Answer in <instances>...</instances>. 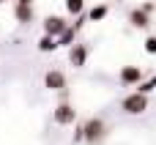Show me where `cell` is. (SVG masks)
Listing matches in <instances>:
<instances>
[{
  "label": "cell",
  "mask_w": 156,
  "mask_h": 145,
  "mask_svg": "<svg viewBox=\"0 0 156 145\" xmlns=\"http://www.w3.org/2000/svg\"><path fill=\"white\" fill-rule=\"evenodd\" d=\"M129 25L137 27V30H148L151 27V14L143 11V8H132L129 11Z\"/></svg>",
  "instance_id": "ba28073f"
},
{
  "label": "cell",
  "mask_w": 156,
  "mask_h": 145,
  "mask_svg": "<svg viewBox=\"0 0 156 145\" xmlns=\"http://www.w3.org/2000/svg\"><path fill=\"white\" fill-rule=\"evenodd\" d=\"M88 55H90V49H88L85 44H71V47H69V63H71L74 69H82V66L88 63Z\"/></svg>",
  "instance_id": "277c9868"
},
{
  "label": "cell",
  "mask_w": 156,
  "mask_h": 145,
  "mask_svg": "<svg viewBox=\"0 0 156 145\" xmlns=\"http://www.w3.org/2000/svg\"><path fill=\"white\" fill-rule=\"evenodd\" d=\"M66 27H69V22H66L63 16H58V14H49V16L44 19V33H47V36H55V38H58Z\"/></svg>",
  "instance_id": "5b68a950"
},
{
  "label": "cell",
  "mask_w": 156,
  "mask_h": 145,
  "mask_svg": "<svg viewBox=\"0 0 156 145\" xmlns=\"http://www.w3.org/2000/svg\"><path fill=\"white\" fill-rule=\"evenodd\" d=\"M107 137V123L101 121V118H88L85 123H80V129H77V134H74V140L77 143H101Z\"/></svg>",
  "instance_id": "6da1fadb"
},
{
  "label": "cell",
  "mask_w": 156,
  "mask_h": 145,
  "mask_svg": "<svg viewBox=\"0 0 156 145\" xmlns=\"http://www.w3.org/2000/svg\"><path fill=\"white\" fill-rule=\"evenodd\" d=\"M16 3H30V5H33V0H16Z\"/></svg>",
  "instance_id": "2e32d148"
},
{
  "label": "cell",
  "mask_w": 156,
  "mask_h": 145,
  "mask_svg": "<svg viewBox=\"0 0 156 145\" xmlns=\"http://www.w3.org/2000/svg\"><path fill=\"white\" fill-rule=\"evenodd\" d=\"M121 110H123L126 115H143V112L148 110V93H140V90H134V93L123 96V101H121Z\"/></svg>",
  "instance_id": "7a4b0ae2"
},
{
  "label": "cell",
  "mask_w": 156,
  "mask_h": 145,
  "mask_svg": "<svg viewBox=\"0 0 156 145\" xmlns=\"http://www.w3.org/2000/svg\"><path fill=\"white\" fill-rule=\"evenodd\" d=\"M74 38H77V27H74V25H69V27L58 36V47H71V44H74Z\"/></svg>",
  "instance_id": "30bf717a"
},
{
  "label": "cell",
  "mask_w": 156,
  "mask_h": 145,
  "mask_svg": "<svg viewBox=\"0 0 156 145\" xmlns=\"http://www.w3.org/2000/svg\"><path fill=\"white\" fill-rule=\"evenodd\" d=\"M0 3H3V0H0Z\"/></svg>",
  "instance_id": "e0dca14e"
},
{
  "label": "cell",
  "mask_w": 156,
  "mask_h": 145,
  "mask_svg": "<svg viewBox=\"0 0 156 145\" xmlns=\"http://www.w3.org/2000/svg\"><path fill=\"white\" fill-rule=\"evenodd\" d=\"M143 47H145V52H148V55H156V36H148Z\"/></svg>",
  "instance_id": "5bb4252c"
},
{
  "label": "cell",
  "mask_w": 156,
  "mask_h": 145,
  "mask_svg": "<svg viewBox=\"0 0 156 145\" xmlns=\"http://www.w3.org/2000/svg\"><path fill=\"white\" fill-rule=\"evenodd\" d=\"M140 8H143V11H148V14H154V3H143Z\"/></svg>",
  "instance_id": "9a60e30c"
},
{
  "label": "cell",
  "mask_w": 156,
  "mask_h": 145,
  "mask_svg": "<svg viewBox=\"0 0 156 145\" xmlns=\"http://www.w3.org/2000/svg\"><path fill=\"white\" fill-rule=\"evenodd\" d=\"M14 19H16L19 25H30V22L36 19L33 5H30V3H16V5H14Z\"/></svg>",
  "instance_id": "9c48e42d"
},
{
  "label": "cell",
  "mask_w": 156,
  "mask_h": 145,
  "mask_svg": "<svg viewBox=\"0 0 156 145\" xmlns=\"http://www.w3.org/2000/svg\"><path fill=\"white\" fill-rule=\"evenodd\" d=\"M52 121H55L58 126H71V123L77 121V110H74L69 101H60V104L55 107V112H52Z\"/></svg>",
  "instance_id": "3957f363"
},
{
  "label": "cell",
  "mask_w": 156,
  "mask_h": 145,
  "mask_svg": "<svg viewBox=\"0 0 156 145\" xmlns=\"http://www.w3.org/2000/svg\"><path fill=\"white\" fill-rule=\"evenodd\" d=\"M38 49H41V52H55V49H58V38L44 33V36L38 38Z\"/></svg>",
  "instance_id": "8fae6325"
},
{
  "label": "cell",
  "mask_w": 156,
  "mask_h": 145,
  "mask_svg": "<svg viewBox=\"0 0 156 145\" xmlns=\"http://www.w3.org/2000/svg\"><path fill=\"white\" fill-rule=\"evenodd\" d=\"M107 14H110V8H107V5H93V8L88 11V19H90V22H101Z\"/></svg>",
  "instance_id": "7c38bea8"
},
{
  "label": "cell",
  "mask_w": 156,
  "mask_h": 145,
  "mask_svg": "<svg viewBox=\"0 0 156 145\" xmlns=\"http://www.w3.org/2000/svg\"><path fill=\"white\" fill-rule=\"evenodd\" d=\"M118 80H121V85H140L143 82V69L140 66H123L118 71Z\"/></svg>",
  "instance_id": "8992f818"
},
{
  "label": "cell",
  "mask_w": 156,
  "mask_h": 145,
  "mask_svg": "<svg viewBox=\"0 0 156 145\" xmlns=\"http://www.w3.org/2000/svg\"><path fill=\"white\" fill-rule=\"evenodd\" d=\"M44 88H47V90H63V88H66V74L58 71V69H49V71L44 74Z\"/></svg>",
  "instance_id": "52a82bcc"
},
{
  "label": "cell",
  "mask_w": 156,
  "mask_h": 145,
  "mask_svg": "<svg viewBox=\"0 0 156 145\" xmlns=\"http://www.w3.org/2000/svg\"><path fill=\"white\" fill-rule=\"evenodd\" d=\"M66 11H69L71 16H80V14L85 11V0H66Z\"/></svg>",
  "instance_id": "4fadbf2b"
}]
</instances>
